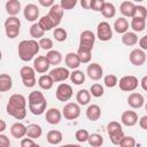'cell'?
<instances>
[{
	"label": "cell",
	"instance_id": "26",
	"mask_svg": "<svg viewBox=\"0 0 147 147\" xmlns=\"http://www.w3.org/2000/svg\"><path fill=\"white\" fill-rule=\"evenodd\" d=\"M46 139H47V142L51 145H59V144H61L63 136H62V132L59 130H51L47 133Z\"/></svg>",
	"mask_w": 147,
	"mask_h": 147
},
{
	"label": "cell",
	"instance_id": "25",
	"mask_svg": "<svg viewBox=\"0 0 147 147\" xmlns=\"http://www.w3.org/2000/svg\"><path fill=\"white\" fill-rule=\"evenodd\" d=\"M42 134V129L38 124H29L26 126V137L32 138V139H38Z\"/></svg>",
	"mask_w": 147,
	"mask_h": 147
},
{
	"label": "cell",
	"instance_id": "60",
	"mask_svg": "<svg viewBox=\"0 0 147 147\" xmlns=\"http://www.w3.org/2000/svg\"><path fill=\"white\" fill-rule=\"evenodd\" d=\"M133 1H134V2H138V3H139V2H142L144 0H133Z\"/></svg>",
	"mask_w": 147,
	"mask_h": 147
},
{
	"label": "cell",
	"instance_id": "41",
	"mask_svg": "<svg viewBox=\"0 0 147 147\" xmlns=\"http://www.w3.org/2000/svg\"><path fill=\"white\" fill-rule=\"evenodd\" d=\"M87 142H88L92 147H100V146H102V144H103V138H102V136L99 134V133H92V134H90Z\"/></svg>",
	"mask_w": 147,
	"mask_h": 147
},
{
	"label": "cell",
	"instance_id": "50",
	"mask_svg": "<svg viewBox=\"0 0 147 147\" xmlns=\"http://www.w3.org/2000/svg\"><path fill=\"white\" fill-rule=\"evenodd\" d=\"M105 0H92V5H91V9L94 11H101L105 5Z\"/></svg>",
	"mask_w": 147,
	"mask_h": 147
},
{
	"label": "cell",
	"instance_id": "61",
	"mask_svg": "<svg viewBox=\"0 0 147 147\" xmlns=\"http://www.w3.org/2000/svg\"><path fill=\"white\" fill-rule=\"evenodd\" d=\"M145 109H146V111H147V102H146V105H145Z\"/></svg>",
	"mask_w": 147,
	"mask_h": 147
},
{
	"label": "cell",
	"instance_id": "32",
	"mask_svg": "<svg viewBox=\"0 0 147 147\" xmlns=\"http://www.w3.org/2000/svg\"><path fill=\"white\" fill-rule=\"evenodd\" d=\"M76 101L80 105V106H85L91 101V92H88L87 90H79L76 94Z\"/></svg>",
	"mask_w": 147,
	"mask_h": 147
},
{
	"label": "cell",
	"instance_id": "48",
	"mask_svg": "<svg viewBox=\"0 0 147 147\" xmlns=\"http://www.w3.org/2000/svg\"><path fill=\"white\" fill-rule=\"evenodd\" d=\"M78 0H61L60 5L64 10H71L76 7Z\"/></svg>",
	"mask_w": 147,
	"mask_h": 147
},
{
	"label": "cell",
	"instance_id": "21",
	"mask_svg": "<svg viewBox=\"0 0 147 147\" xmlns=\"http://www.w3.org/2000/svg\"><path fill=\"white\" fill-rule=\"evenodd\" d=\"M119 11L124 17H133L136 11V5L132 1H123L119 6Z\"/></svg>",
	"mask_w": 147,
	"mask_h": 147
},
{
	"label": "cell",
	"instance_id": "57",
	"mask_svg": "<svg viewBox=\"0 0 147 147\" xmlns=\"http://www.w3.org/2000/svg\"><path fill=\"white\" fill-rule=\"evenodd\" d=\"M91 5H92V0H80V6L84 9H91Z\"/></svg>",
	"mask_w": 147,
	"mask_h": 147
},
{
	"label": "cell",
	"instance_id": "54",
	"mask_svg": "<svg viewBox=\"0 0 147 147\" xmlns=\"http://www.w3.org/2000/svg\"><path fill=\"white\" fill-rule=\"evenodd\" d=\"M138 42H139V46H140L141 49L147 51V34H145L144 37H141Z\"/></svg>",
	"mask_w": 147,
	"mask_h": 147
},
{
	"label": "cell",
	"instance_id": "15",
	"mask_svg": "<svg viewBox=\"0 0 147 147\" xmlns=\"http://www.w3.org/2000/svg\"><path fill=\"white\" fill-rule=\"evenodd\" d=\"M86 74L92 80H99L103 76V69L99 63H91L87 65Z\"/></svg>",
	"mask_w": 147,
	"mask_h": 147
},
{
	"label": "cell",
	"instance_id": "9",
	"mask_svg": "<svg viewBox=\"0 0 147 147\" xmlns=\"http://www.w3.org/2000/svg\"><path fill=\"white\" fill-rule=\"evenodd\" d=\"M146 53L144 49L141 48H136V49H132L130 55H129V60L131 62V64L136 65V67H140L145 62H146Z\"/></svg>",
	"mask_w": 147,
	"mask_h": 147
},
{
	"label": "cell",
	"instance_id": "53",
	"mask_svg": "<svg viewBox=\"0 0 147 147\" xmlns=\"http://www.w3.org/2000/svg\"><path fill=\"white\" fill-rule=\"evenodd\" d=\"M0 146L1 147H9L10 146V140L7 136L3 133H0Z\"/></svg>",
	"mask_w": 147,
	"mask_h": 147
},
{
	"label": "cell",
	"instance_id": "17",
	"mask_svg": "<svg viewBox=\"0 0 147 147\" xmlns=\"http://www.w3.org/2000/svg\"><path fill=\"white\" fill-rule=\"evenodd\" d=\"M145 103V99L142 96V94L138 93V92H132L131 94H129L127 96V105L133 108V109H139L144 106Z\"/></svg>",
	"mask_w": 147,
	"mask_h": 147
},
{
	"label": "cell",
	"instance_id": "56",
	"mask_svg": "<svg viewBox=\"0 0 147 147\" xmlns=\"http://www.w3.org/2000/svg\"><path fill=\"white\" fill-rule=\"evenodd\" d=\"M139 126H140L142 130H146V131H147V115L142 116V117L139 119Z\"/></svg>",
	"mask_w": 147,
	"mask_h": 147
},
{
	"label": "cell",
	"instance_id": "40",
	"mask_svg": "<svg viewBox=\"0 0 147 147\" xmlns=\"http://www.w3.org/2000/svg\"><path fill=\"white\" fill-rule=\"evenodd\" d=\"M53 37L56 41L59 42H62V41H65L67 40V37H68V32L65 29L63 28H55L54 31H53Z\"/></svg>",
	"mask_w": 147,
	"mask_h": 147
},
{
	"label": "cell",
	"instance_id": "5",
	"mask_svg": "<svg viewBox=\"0 0 147 147\" xmlns=\"http://www.w3.org/2000/svg\"><path fill=\"white\" fill-rule=\"evenodd\" d=\"M80 105L77 102H68L62 109V115L68 121L77 119L80 116Z\"/></svg>",
	"mask_w": 147,
	"mask_h": 147
},
{
	"label": "cell",
	"instance_id": "45",
	"mask_svg": "<svg viewBox=\"0 0 147 147\" xmlns=\"http://www.w3.org/2000/svg\"><path fill=\"white\" fill-rule=\"evenodd\" d=\"M88 137H90V133L86 129H79L75 133V138L78 142H86L88 140Z\"/></svg>",
	"mask_w": 147,
	"mask_h": 147
},
{
	"label": "cell",
	"instance_id": "6",
	"mask_svg": "<svg viewBox=\"0 0 147 147\" xmlns=\"http://www.w3.org/2000/svg\"><path fill=\"white\" fill-rule=\"evenodd\" d=\"M138 84H139L138 78L136 76H132V75L123 76L118 82L119 88L124 92H133L138 87Z\"/></svg>",
	"mask_w": 147,
	"mask_h": 147
},
{
	"label": "cell",
	"instance_id": "8",
	"mask_svg": "<svg viewBox=\"0 0 147 147\" xmlns=\"http://www.w3.org/2000/svg\"><path fill=\"white\" fill-rule=\"evenodd\" d=\"M74 92H72V87L69 85V84H65V83H62L57 86L56 91H55V96L59 101H68L71 99Z\"/></svg>",
	"mask_w": 147,
	"mask_h": 147
},
{
	"label": "cell",
	"instance_id": "34",
	"mask_svg": "<svg viewBox=\"0 0 147 147\" xmlns=\"http://www.w3.org/2000/svg\"><path fill=\"white\" fill-rule=\"evenodd\" d=\"M30 36L32 37V39H40V38H42L44 37V34H45V30L39 25V23L37 22V23H33L31 26H30Z\"/></svg>",
	"mask_w": 147,
	"mask_h": 147
},
{
	"label": "cell",
	"instance_id": "46",
	"mask_svg": "<svg viewBox=\"0 0 147 147\" xmlns=\"http://www.w3.org/2000/svg\"><path fill=\"white\" fill-rule=\"evenodd\" d=\"M39 46L41 49H45V51H51L53 48V40L51 38H47V37H42L39 39Z\"/></svg>",
	"mask_w": 147,
	"mask_h": 147
},
{
	"label": "cell",
	"instance_id": "18",
	"mask_svg": "<svg viewBox=\"0 0 147 147\" xmlns=\"http://www.w3.org/2000/svg\"><path fill=\"white\" fill-rule=\"evenodd\" d=\"M121 122L125 126H133L138 123V115L134 110H125L121 116Z\"/></svg>",
	"mask_w": 147,
	"mask_h": 147
},
{
	"label": "cell",
	"instance_id": "42",
	"mask_svg": "<svg viewBox=\"0 0 147 147\" xmlns=\"http://www.w3.org/2000/svg\"><path fill=\"white\" fill-rule=\"evenodd\" d=\"M103 84L106 87L108 88H113L115 87L116 85H118V79H117V76L113 75V74H109L107 76L103 77Z\"/></svg>",
	"mask_w": 147,
	"mask_h": 147
},
{
	"label": "cell",
	"instance_id": "20",
	"mask_svg": "<svg viewBox=\"0 0 147 147\" xmlns=\"http://www.w3.org/2000/svg\"><path fill=\"white\" fill-rule=\"evenodd\" d=\"M10 134L16 139H22L26 136V126L23 123L16 122L10 126Z\"/></svg>",
	"mask_w": 147,
	"mask_h": 147
},
{
	"label": "cell",
	"instance_id": "10",
	"mask_svg": "<svg viewBox=\"0 0 147 147\" xmlns=\"http://www.w3.org/2000/svg\"><path fill=\"white\" fill-rule=\"evenodd\" d=\"M95 38H96L95 34L91 30H85V31H83L80 33V37H79V46L93 49V46H94V42H95Z\"/></svg>",
	"mask_w": 147,
	"mask_h": 147
},
{
	"label": "cell",
	"instance_id": "4",
	"mask_svg": "<svg viewBox=\"0 0 147 147\" xmlns=\"http://www.w3.org/2000/svg\"><path fill=\"white\" fill-rule=\"evenodd\" d=\"M20 76L22 78L23 85L28 88L33 87L37 84V79H36V70L33 67L30 65H24L21 68L20 70Z\"/></svg>",
	"mask_w": 147,
	"mask_h": 147
},
{
	"label": "cell",
	"instance_id": "35",
	"mask_svg": "<svg viewBox=\"0 0 147 147\" xmlns=\"http://www.w3.org/2000/svg\"><path fill=\"white\" fill-rule=\"evenodd\" d=\"M101 14L106 18H113L116 15V7L114 6V3L106 1L105 5H103V8L101 10Z\"/></svg>",
	"mask_w": 147,
	"mask_h": 147
},
{
	"label": "cell",
	"instance_id": "37",
	"mask_svg": "<svg viewBox=\"0 0 147 147\" xmlns=\"http://www.w3.org/2000/svg\"><path fill=\"white\" fill-rule=\"evenodd\" d=\"M70 80L75 85H82L85 82V74L80 70L75 69L72 72H70Z\"/></svg>",
	"mask_w": 147,
	"mask_h": 147
},
{
	"label": "cell",
	"instance_id": "36",
	"mask_svg": "<svg viewBox=\"0 0 147 147\" xmlns=\"http://www.w3.org/2000/svg\"><path fill=\"white\" fill-rule=\"evenodd\" d=\"M131 28L134 32H141L146 28V18H139V17H132L131 21Z\"/></svg>",
	"mask_w": 147,
	"mask_h": 147
},
{
	"label": "cell",
	"instance_id": "28",
	"mask_svg": "<svg viewBox=\"0 0 147 147\" xmlns=\"http://www.w3.org/2000/svg\"><path fill=\"white\" fill-rule=\"evenodd\" d=\"M138 36L137 33L133 31H126L125 33H123L122 36V42L125 45V46H134L137 42H138Z\"/></svg>",
	"mask_w": 147,
	"mask_h": 147
},
{
	"label": "cell",
	"instance_id": "27",
	"mask_svg": "<svg viewBox=\"0 0 147 147\" xmlns=\"http://www.w3.org/2000/svg\"><path fill=\"white\" fill-rule=\"evenodd\" d=\"M114 30L117 32V33H121V34H123V33H125L127 30H129V22H127V20L123 16V17H119V18H117L116 21H115V23H114Z\"/></svg>",
	"mask_w": 147,
	"mask_h": 147
},
{
	"label": "cell",
	"instance_id": "49",
	"mask_svg": "<svg viewBox=\"0 0 147 147\" xmlns=\"http://www.w3.org/2000/svg\"><path fill=\"white\" fill-rule=\"evenodd\" d=\"M133 17L146 18V17H147V9H146V7H144V6H141V5L136 6V11H134Z\"/></svg>",
	"mask_w": 147,
	"mask_h": 147
},
{
	"label": "cell",
	"instance_id": "30",
	"mask_svg": "<svg viewBox=\"0 0 147 147\" xmlns=\"http://www.w3.org/2000/svg\"><path fill=\"white\" fill-rule=\"evenodd\" d=\"M46 56H47L51 65H55L56 67L57 64H60L62 62V54H61V52H59L56 49L48 51L47 54H46Z\"/></svg>",
	"mask_w": 147,
	"mask_h": 147
},
{
	"label": "cell",
	"instance_id": "59",
	"mask_svg": "<svg viewBox=\"0 0 147 147\" xmlns=\"http://www.w3.org/2000/svg\"><path fill=\"white\" fill-rule=\"evenodd\" d=\"M6 130V122L3 119H0V132L2 133Z\"/></svg>",
	"mask_w": 147,
	"mask_h": 147
},
{
	"label": "cell",
	"instance_id": "3",
	"mask_svg": "<svg viewBox=\"0 0 147 147\" xmlns=\"http://www.w3.org/2000/svg\"><path fill=\"white\" fill-rule=\"evenodd\" d=\"M107 132H108V136H109L111 144L119 146V142L122 141L123 137L125 136L124 131L122 129V124L119 122H116V121L109 122L107 124Z\"/></svg>",
	"mask_w": 147,
	"mask_h": 147
},
{
	"label": "cell",
	"instance_id": "47",
	"mask_svg": "<svg viewBox=\"0 0 147 147\" xmlns=\"http://www.w3.org/2000/svg\"><path fill=\"white\" fill-rule=\"evenodd\" d=\"M119 146L121 147H134L136 146V140L133 137H130V136H124L122 141L119 142Z\"/></svg>",
	"mask_w": 147,
	"mask_h": 147
},
{
	"label": "cell",
	"instance_id": "13",
	"mask_svg": "<svg viewBox=\"0 0 147 147\" xmlns=\"http://www.w3.org/2000/svg\"><path fill=\"white\" fill-rule=\"evenodd\" d=\"M63 13H64V9L61 7V5L54 3V5L49 8V11H48L47 15L51 17V20L53 21V23L55 24L56 28H57V25H59V24L61 23V21H62Z\"/></svg>",
	"mask_w": 147,
	"mask_h": 147
},
{
	"label": "cell",
	"instance_id": "16",
	"mask_svg": "<svg viewBox=\"0 0 147 147\" xmlns=\"http://www.w3.org/2000/svg\"><path fill=\"white\" fill-rule=\"evenodd\" d=\"M62 113L57 109V108H49L48 110H46V114H45V118H46V122L51 125H56L61 122L62 119Z\"/></svg>",
	"mask_w": 147,
	"mask_h": 147
},
{
	"label": "cell",
	"instance_id": "12",
	"mask_svg": "<svg viewBox=\"0 0 147 147\" xmlns=\"http://www.w3.org/2000/svg\"><path fill=\"white\" fill-rule=\"evenodd\" d=\"M49 75L52 76V78L54 79L55 83L63 82V80L70 78V72H69L68 68H64V67H55L54 69H52L49 71Z\"/></svg>",
	"mask_w": 147,
	"mask_h": 147
},
{
	"label": "cell",
	"instance_id": "14",
	"mask_svg": "<svg viewBox=\"0 0 147 147\" xmlns=\"http://www.w3.org/2000/svg\"><path fill=\"white\" fill-rule=\"evenodd\" d=\"M24 18L29 22H34L39 18V8L34 3H28L23 9Z\"/></svg>",
	"mask_w": 147,
	"mask_h": 147
},
{
	"label": "cell",
	"instance_id": "52",
	"mask_svg": "<svg viewBox=\"0 0 147 147\" xmlns=\"http://www.w3.org/2000/svg\"><path fill=\"white\" fill-rule=\"evenodd\" d=\"M21 146H22V147H34V146H38V145L36 144L34 139L28 137V138H22V140H21Z\"/></svg>",
	"mask_w": 147,
	"mask_h": 147
},
{
	"label": "cell",
	"instance_id": "29",
	"mask_svg": "<svg viewBox=\"0 0 147 147\" xmlns=\"http://www.w3.org/2000/svg\"><path fill=\"white\" fill-rule=\"evenodd\" d=\"M77 55H78V57H79L82 63H88L91 61V59H92V49L79 46L78 51H77Z\"/></svg>",
	"mask_w": 147,
	"mask_h": 147
},
{
	"label": "cell",
	"instance_id": "38",
	"mask_svg": "<svg viewBox=\"0 0 147 147\" xmlns=\"http://www.w3.org/2000/svg\"><path fill=\"white\" fill-rule=\"evenodd\" d=\"M46 108H47V101H44L38 105H29V110L31 111V114H33L36 116L42 115L46 111Z\"/></svg>",
	"mask_w": 147,
	"mask_h": 147
},
{
	"label": "cell",
	"instance_id": "24",
	"mask_svg": "<svg viewBox=\"0 0 147 147\" xmlns=\"http://www.w3.org/2000/svg\"><path fill=\"white\" fill-rule=\"evenodd\" d=\"M54 79L52 78V76L48 74V75H41L40 77H39V79H38V85H39V87L41 88V90H45V91H47V90H51L52 87H53V85H54Z\"/></svg>",
	"mask_w": 147,
	"mask_h": 147
},
{
	"label": "cell",
	"instance_id": "58",
	"mask_svg": "<svg viewBox=\"0 0 147 147\" xmlns=\"http://www.w3.org/2000/svg\"><path fill=\"white\" fill-rule=\"evenodd\" d=\"M140 85H141V88H142L144 91L147 92V75L144 76V77L141 78V80H140Z\"/></svg>",
	"mask_w": 147,
	"mask_h": 147
},
{
	"label": "cell",
	"instance_id": "7",
	"mask_svg": "<svg viewBox=\"0 0 147 147\" xmlns=\"http://www.w3.org/2000/svg\"><path fill=\"white\" fill-rule=\"evenodd\" d=\"M96 38L101 41H108L113 38V29L108 22H100L98 24Z\"/></svg>",
	"mask_w": 147,
	"mask_h": 147
},
{
	"label": "cell",
	"instance_id": "33",
	"mask_svg": "<svg viewBox=\"0 0 147 147\" xmlns=\"http://www.w3.org/2000/svg\"><path fill=\"white\" fill-rule=\"evenodd\" d=\"M46 101L44 94L40 91H32L28 96V103L29 105H38Z\"/></svg>",
	"mask_w": 147,
	"mask_h": 147
},
{
	"label": "cell",
	"instance_id": "19",
	"mask_svg": "<svg viewBox=\"0 0 147 147\" xmlns=\"http://www.w3.org/2000/svg\"><path fill=\"white\" fill-rule=\"evenodd\" d=\"M64 63H65V65H67L68 69H72V70L77 69V68L82 64V62H80V60H79L77 53H74V52H70V53H68V54L65 55V57H64Z\"/></svg>",
	"mask_w": 147,
	"mask_h": 147
},
{
	"label": "cell",
	"instance_id": "43",
	"mask_svg": "<svg viewBox=\"0 0 147 147\" xmlns=\"http://www.w3.org/2000/svg\"><path fill=\"white\" fill-rule=\"evenodd\" d=\"M20 28H21V26H17V25H8V26H5L6 36H7L9 39L16 38V37L20 34Z\"/></svg>",
	"mask_w": 147,
	"mask_h": 147
},
{
	"label": "cell",
	"instance_id": "62",
	"mask_svg": "<svg viewBox=\"0 0 147 147\" xmlns=\"http://www.w3.org/2000/svg\"><path fill=\"white\" fill-rule=\"evenodd\" d=\"M105 1H106V0H105Z\"/></svg>",
	"mask_w": 147,
	"mask_h": 147
},
{
	"label": "cell",
	"instance_id": "2",
	"mask_svg": "<svg viewBox=\"0 0 147 147\" xmlns=\"http://www.w3.org/2000/svg\"><path fill=\"white\" fill-rule=\"evenodd\" d=\"M39 49H40V46L36 39L22 40L18 44V48H17L18 57L23 62H29L34 59V56L39 53Z\"/></svg>",
	"mask_w": 147,
	"mask_h": 147
},
{
	"label": "cell",
	"instance_id": "51",
	"mask_svg": "<svg viewBox=\"0 0 147 147\" xmlns=\"http://www.w3.org/2000/svg\"><path fill=\"white\" fill-rule=\"evenodd\" d=\"M8 25H17V26H21V21L17 16H9L6 21H5V26H8Z\"/></svg>",
	"mask_w": 147,
	"mask_h": 147
},
{
	"label": "cell",
	"instance_id": "31",
	"mask_svg": "<svg viewBox=\"0 0 147 147\" xmlns=\"http://www.w3.org/2000/svg\"><path fill=\"white\" fill-rule=\"evenodd\" d=\"M13 86V79L8 74L0 75V92H7Z\"/></svg>",
	"mask_w": 147,
	"mask_h": 147
},
{
	"label": "cell",
	"instance_id": "23",
	"mask_svg": "<svg viewBox=\"0 0 147 147\" xmlns=\"http://www.w3.org/2000/svg\"><path fill=\"white\" fill-rule=\"evenodd\" d=\"M5 7L9 16H16L21 10V2L18 0H7Z\"/></svg>",
	"mask_w": 147,
	"mask_h": 147
},
{
	"label": "cell",
	"instance_id": "39",
	"mask_svg": "<svg viewBox=\"0 0 147 147\" xmlns=\"http://www.w3.org/2000/svg\"><path fill=\"white\" fill-rule=\"evenodd\" d=\"M38 23H39V25H40L45 31H49V30L56 28L55 24L53 23V21L51 20V17H49L48 15H44L42 17H40L39 21H38Z\"/></svg>",
	"mask_w": 147,
	"mask_h": 147
},
{
	"label": "cell",
	"instance_id": "11",
	"mask_svg": "<svg viewBox=\"0 0 147 147\" xmlns=\"http://www.w3.org/2000/svg\"><path fill=\"white\" fill-rule=\"evenodd\" d=\"M49 67H51V63H49V61H48L46 55L37 56L33 60V68H34L36 72H38V74L47 72L49 70Z\"/></svg>",
	"mask_w": 147,
	"mask_h": 147
},
{
	"label": "cell",
	"instance_id": "22",
	"mask_svg": "<svg viewBox=\"0 0 147 147\" xmlns=\"http://www.w3.org/2000/svg\"><path fill=\"white\" fill-rule=\"evenodd\" d=\"M86 117L91 122H95L101 117V108L98 105H90L86 109Z\"/></svg>",
	"mask_w": 147,
	"mask_h": 147
},
{
	"label": "cell",
	"instance_id": "55",
	"mask_svg": "<svg viewBox=\"0 0 147 147\" xmlns=\"http://www.w3.org/2000/svg\"><path fill=\"white\" fill-rule=\"evenodd\" d=\"M39 5L45 8H51L54 5V0H38Z\"/></svg>",
	"mask_w": 147,
	"mask_h": 147
},
{
	"label": "cell",
	"instance_id": "44",
	"mask_svg": "<svg viewBox=\"0 0 147 147\" xmlns=\"http://www.w3.org/2000/svg\"><path fill=\"white\" fill-rule=\"evenodd\" d=\"M90 92H91V95H92V96H94V98H100V96L103 95L105 90H103V86H102L101 84L95 83V84H93V85L91 86Z\"/></svg>",
	"mask_w": 147,
	"mask_h": 147
},
{
	"label": "cell",
	"instance_id": "1",
	"mask_svg": "<svg viewBox=\"0 0 147 147\" xmlns=\"http://www.w3.org/2000/svg\"><path fill=\"white\" fill-rule=\"evenodd\" d=\"M7 114L16 119H24L26 116V99L22 94H13L6 107Z\"/></svg>",
	"mask_w": 147,
	"mask_h": 147
}]
</instances>
